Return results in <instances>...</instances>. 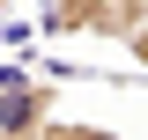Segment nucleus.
<instances>
[{"label": "nucleus", "instance_id": "3", "mask_svg": "<svg viewBox=\"0 0 148 140\" xmlns=\"http://www.w3.org/2000/svg\"><path fill=\"white\" fill-rule=\"evenodd\" d=\"M37 140H111V133H104V125H82V118H52Z\"/></svg>", "mask_w": 148, "mask_h": 140}, {"label": "nucleus", "instance_id": "4", "mask_svg": "<svg viewBox=\"0 0 148 140\" xmlns=\"http://www.w3.org/2000/svg\"><path fill=\"white\" fill-rule=\"evenodd\" d=\"M126 52H133V59H141V74H148V22H141V30H133V37H126Z\"/></svg>", "mask_w": 148, "mask_h": 140}, {"label": "nucleus", "instance_id": "1", "mask_svg": "<svg viewBox=\"0 0 148 140\" xmlns=\"http://www.w3.org/2000/svg\"><path fill=\"white\" fill-rule=\"evenodd\" d=\"M148 22V0H37V30L45 37H104L126 44Z\"/></svg>", "mask_w": 148, "mask_h": 140}, {"label": "nucleus", "instance_id": "5", "mask_svg": "<svg viewBox=\"0 0 148 140\" xmlns=\"http://www.w3.org/2000/svg\"><path fill=\"white\" fill-rule=\"evenodd\" d=\"M8 15H15V0H0V22H8Z\"/></svg>", "mask_w": 148, "mask_h": 140}, {"label": "nucleus", "instance_id": "2", "mask_svg": "<svg viewBox=\"0 0 148 140\" xmlns=\"http://www.w3.org/2000/svg\"><path fill=\"white\" fill-rule=\"evenodd\" d=\"M52 118H59V81L22 59H0V140H37Z\"/></svg>", "mask_w": 148, "mask_h": 140}]
</instances>
